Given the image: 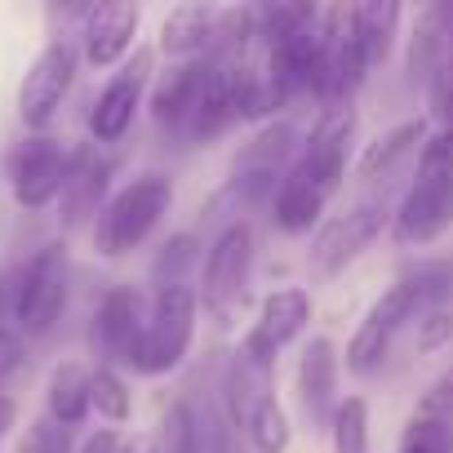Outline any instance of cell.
Here are the masks:
<instances>
[{"instance_id": "1", "label": "cell", "mask_w": 453, "mask_h": 453, "mask_svg": "<svg viewBox=\"0 0 453 453\" xmlns=\"http://www.w3.org/2000/svg\"><path fill=\"white\" fill-rule=\"evenodd\" d=\"M453 232V134L426 138L418 156V173L395 204L391 236L404 250H426Z\"/></svg>"}, {"instance_id": "2", "label": "cell", "mask_w": 453, "mask_h": 453, "mask_svg": "<svg viewBox=\"0 0 453 453\" xmlns=\"http://www.w3.org/2000/svg\"><path fill=\"white\" fill-rule=\"evenodd\" d=\"M173 204V182L169 173H138L129 178L116 196H107L103 213L94 218V250L98 258H129Z\"/></svg>"}, {"instance_id": "3", "label": "cell", "mask_w": 453, "mask_h": 453, "mask_svg": "<svg viewBox=\"0 0 453 453\" xmlns=\"http://www.w3.org/2000/svg\"><path fill=\"white\" fill-rule=\"evenodd\" d=\"M254 254H258V236L254 222H232L213 236L204 263H200V307L222 325L232 329L245 316L250 303V280H254Z\"/></svg>"}, {"instance_id": "4", "label": "cell", "mask_w": 453, "mask_h": 453, "mask_svg": "<svg viewBox=\"0 0 453 453\" xmlns=\"http://www.w3.org/2000/svg\"><path fill=\"white\" fill-rule=\"evenodd\" d=\"M365 76H369V54L356 5H325L316 36V98L325 103V111L351 107V94L365 85Z\"/></svg>"}, {"instance_id": "5", "label": "cell", "mask_w": 453, "mask_h": 453, "mask_svg": "<svg viewBox=\"0 0 453 453\" xmlns=\"http://www.w3.org/2000/svg\"><path fill=\"white\" fill-rule=\"evenodd\" d=\"M391 218H395V209H391L387 191H382V196H369V200H360V204H351L347 213L325 218V222L316 226L311 254H307L311 276H320V280L342 276V272L382 236V226H387Z\"/></svg>"}, {"instance_id": "6", "label": "cell", "mask_w": 453, "mask_h": 453, "mask_svg": "<svg viewBox=\"0 0 453 453\" xmlns=\"http://www.w3.org/2000/svg\"><path fill=\"white\" fill-rule=\"evenodd\" d=\"M196 320H200V298L191 285L156 289L151 307H147V334H142V351H138L134 373L160 378V373L178 369L196 342Z\"/></svg>"}, {"instance_id": "7", "label": "cell", "mask_w": 453, "mask_h": 453, "mask_svg": "<svg viewBox=\"0 0 453 453\" xmlns=\"http://www.w3.org/2000/svg\"><path fill=\"white\" fill-rule=\"evenodd\" d=\"M72 294V263L67 245H45L19 267V294H14V325L27 338L54 334V325L67 311Z\"/></svg>"}, {"instance_id": "8", "label": "cell", "mask_w": 453, "mask_h": 453, "mask_svg": "<svg viewBox=\"0 0 453 453\" xmlns=\"http://www.w3.org/2000/svg\"><path fill=\"white\" fill-rule=\"evenodd\" d=\"M351 142H356V107H334L320 111L316 129L303 138L294 165H289V182L316 191L320 200H329L342 182H347V160H351Z\"/></svg>"}, {"instance_id": "9", "label": "cell", "mask_w": 453, "mask_h": 453, "mask_svg": "<svg viewBox=\"0 0 453 453\" xmlns=\"http://www.w3.org/2000/svg\"><path fill=\"white\" fill-rule=\"evenodd\" d=\"M81 72V45L72 36H54L27 67L23 85H19V120L32 134H45L54 125V116L63 111V98L72 94Z\"/></svg>"}, {"instance_id": "10", "label": "cell", "mask_w": 453, "mask_h": 453, "mask_svg": "<svg viewBox=\"0 0 453 453\" xmlns=\"http://www.w3.org/2000/svg\"><path fill=\"white\" fill-rule=\"evenodd\" d=\"M413 316H422V298H418V289L400 276L382 298H373V307H369L365 320L356 325V334H351V342H347V356H342V360H347V373H356V378L378 373V365L387 360L395 334H400Z\"/></svg>"}, {"instance_id": "11", "label": "cell", "mask_w": 453, "mask_h": 453, "mask_svg": "<svg viewBox=\"0 0 453 453\" xmlns=\"http://www.w3.org/2000/svg\"><path fill=\"white\" fill-rule=\"evenodd\" d=\"M147 334V303L134 289H107L89 320V356L103 369H134Z\"/></svg>"}, {"instance_id": "12", "label": "cell", "mask_w": 453, "mask_h": 453, "mask_svg": "<svg viewBox=\"0 0 453 453\" xmlns=\"http://www.w3.org/2000/svg\"><path fill=\"white\" fill-rule=\"evenodd\" d=\"M67 147L50 134H27L23 142H14V151L5 156V173H10V191L23 209H45L58 200L63 178H67Z\"/></svg>"}, {"instance_id": "13", "label": "cell", "mask_w": 453, "mask_h": 453, "mask_svg": "<svg viewBox=\"0 0 453 453\" xmlns=\"http://www.w3.org/2000/svg\"><path fill=\"white\" fill-rule=\"evenodd\" d=\"M147 81H151V50H134V58H125L120 72L98 89V98L89 107V138L98 147H111L129 134V125L142 107Z\"/></svg>"}, {"instance_id": "14", "label": "cell", "mask_w": 453, "mask_h": 453, "mask_svg": "<svg viewBox=\"0 0 453 453\" xmlns=\"http://www.w3.org/2000/svg\"><path fill=\"white\" fill-rule=\"evenodd\" d=\"M138 27H142V10L138 5H125V0H107V5H85V19L76 27V45H81V58L98 72L107 67H120L138 41Z\"/></svg>"}, {"instance_id": "15", "label": "cell", "mask_w": 453, "mask_h": 453, "mask_svg": "<svg viewBox=\"0 0 453 453\" xmlns=\"http://www.w3.org/2000/svg\"><path fill=\"white\" fill-rule=\"evenodd\" d=\"M111 156L98 147V142H81L72 156H67V178H63V191H58V218L67 232L94 222L107 204V187H111Z\"/></svg>"}, {"instance_id": "16", "label": "cell", "mask_w": 453, "mask_h": 453, "mask_svg": "<svg viewBox=\"0 0 453 453\" xmlns=\"http://www.w3.org/2000/svg\"><path fill=\"white\" fill-rule=\"evenodd\" d=\"M311 325V294L303 285H289V289H276L263 298L258 307V320L250 325V334L241 338V347L267 365H276V351L289 347L294 338H303V329Z\"/></svg>"}, {"instance_id": "17", "label": "cell", "mask_w": 453, "mask_h": 453, "mask_svg": "<svg viewBox=\"0 0 453 453\" xmlns=\"http://www.w3.org/2000/svg\"><path fill=\"white\" fill-rule=\"evenodd\" d=\"M204 89H209V58L173 63L151 85V103H147L151 107V120L160 129H169L173 138H182L187 125H191V116H196V107H200V98H204Z\"/></svg>"}, {"instance_id": "18", "label": "cell", "mask_w": 453, "mask_h": 453, "mask_svg": "<svg viewBox=\"0 0 453 453\" xmlns=\"http://www.w3.org/2000/svg\"><path fill=\"white\" fill-rule=\"evenodd\" d=\"M338 373H342V356L334 347V338H311L303 347L298 360V404L307 413L311 426H329L334 409H338Z\"/></svg>"}, {"instance_id": "19", "label": "cell", "mask_w": 453, "mask_h": 453, "mask_svg": "<svg viewBox=\"0 0 453 453\" xmlns=\"http://www.w3.org/2000/svg\"><path fill=\"white\" fill-rule=\"evenodd\" d=\"M449 45H453V0H435V5L418 10L413 32H409V54H404L409 85L431 89V81L440 76V67L449 58Z\"/></svg>"}, {"instance_id": "20", "label": "cell", "mask_w": 453, "mask_h": 453, "mask_svg": "<svg viewBox=\"0 0 453 453\" xmlns=\"http://www.w3.org/2000/svg\"><path fill=\"white\" fill-rule=\"evenodd\" d=\"M422 147H426V120H422V116H409V120L391 125L387 134H378V138L360 151L356 178H360L365 187H382V191H387V182H391L413 156H422Z\"/></svg>"}, {"instance_id": "21", "label": "cell", "mask_w": 453, "mask_h": 453, "mask_svg": "<svg viewBox=\"0 0 453 453\" xmlns=\"http://www.w3.org/2000/svg\"><path fill=\"white\" fill-rule=\"evenodd\" d=\"M213 27H218V10L213 5H200V0H191V5H173L165 19H160V54L173 58V63H191V58H204L209 41H213Z\"/></svg>"}, {"instance_id": "22", "label": "cell", "mask_w": 453, "mask_h": 453, "mask_svg": "<svg viewBox=\"0 0 453 453\" xmlns=\"http://www.w3.org/2000/svg\"><path fill=\"white\" fill-rule=\"evenodd\" d=\"M298 147H303V138H298V129H294L289 120H267V125L245 142V151H241V160H236V173L285 178L289 165H294V156H298Z\"/></svg>"}, {"instance_id": "23", "label": "cell", "mask_w": 453, "mask_h": 453, "mask_svg": "<svg viewBox=\"0 0 453 453\" xmlns=\"http://www.w3.org/2000/svg\"><path fill=\"white\" fill-rule=\"evenodd\" d=\"M89 378L94 369H85L81 360H58L50 382H45V409H50V422H58L63 431L81 426L89 418Z\"/></svg>"}, {"instance_id": "24", "label": "cell", "mask_w": 453, "mask_h": 453, "mask_svg": "<svg viewBox=\"0 0 453 453\" xmlns=\"http://www.w3.org/2000/svg\"><path fill=\"white\" fill-rule=\"evenodd\" d=\"M325 204H329V200H320L316 191H307V187L280 178V187H276V196H272V222L280 226L285 236H307L311 226L320 222Z\"/></svg>"}, {"instance_id": "25", "label": "cell", "mask_w": 453, "mask_h": 453, "mask_svg": "<svg viewBox=\"0 0 453 453\" xmlns=\"http://www.w3.org/2000/svg\"><path fill=\"white\" fill-rule=\"evenodd\" d=\"M356 19H360V36H365L369 67L387 63L391 50H395V32H400L404 10L395 5V0H369V5H356Z\"/></svg>"}, {"instance_id": "26", "label": "cell", "mask_w": 453, "mask_h": 453, "mask_svg": "<svg viewBox=\"0 0 453 453\" xmlns=\"http://www.w3.org/2000/svg\"><path fill=\"white\" fill-rule=\"evenodd\" d=\"M200 263H204V254H200L196 232H178V236H169L156 250V258H151V285L156 289H178V285H187V276Z\"/></svg>"}, {"instance_id": "27", "label": "cell", "mask_w": 453, "mask_h": 453, "mask_svg": "<svg viewBox=\"0 0 453 453\" xmlns=\"http://www.w3.org/2000/svg\"><path fill=\"white\" fill-rule=\"evenodd\" d=\"M89 404H94V413H98L103 422L125 426V422L134 418V391H129L125 373H120V369H103V365H94V378H89Z\"/></svg>"}, {"instance_id": "28", "label": "cell", "mask_w": 453, "mask_h": 453, "mask_svg": "<svg viewBox=\"0 0 453 453\" xmlns=\"http://www.w3.org/2000/svg\"><path fill=\"white\" fill-rule=\"evenodd\" d=\"M245 435H250V444H254L258 453H285V449H289V440H294V426H289L285 404H280L276 395L258 400V404H254V413L245 418Z\"/></svg>"}, {"instance_id": "29", "label": "cell", "mask_w": 453, "mask_h": 453, "mask_svg": "<svg viewBox=\"0 0 453 453\" xmlns=\"http://www.w3.org/2000/svg\"><path fill=\"white\" fill-rule=\"evenodd\" d=\"M329 440H334V453H369V404L360 395L338 400Z\"/></svg>"}, {"instance_id": "30", "label": "cell", "mask_w": 453, "mask_h": 453, "mask_svg": "<svg viewBox=\"0 0 453 453\" xmlns=\"http://www.w3.org/2000/svg\"><path fill=\"white\" fill-rule=\"evenodd\" d=\"M395 453H453V422L413 413L404 422V431H400Z\"/></svg>"}, {"instance_id": "31", "label": "cell", "mask_w": 453, "mask_h": 453, "mask_svg": "<svg viewBox=\"0 0 453 453\" xmlns=\"http://www.w3.org/2000/svg\"><path fill=\"white\" fill-rule=\"evenodd\" d=\"M449 342H453V311L449 307L422 311L418 316V351H440Z\"/></svg>"}, {"instance_id": "32", "label": "cell", "mask_w": 453, "mask_h": 453, "mask_svg": "<svg viewBox=\"0 0 453 453\" xmlns=\"http://www.w3.org/2000/svg\"><path fill=\"white\" fill-rule=\"evenodd\" d=\"M418 413H422V418H444V422H453V365L422 391Z\"/></svg>"}, {"instance_id": "33", "label": "cell", "mask_w": 453, "mask_h": 453, "mask_svg": "<svg viewBox=\"0 0 453 453\" xmlns=\"http://www.w3.org/2000/svg\"><path fill=\"white\" fill-rule=\"evenodd\" d=\"M431 111H435V120L444 125V134H453V45H449V58H444V67H440V76L431 81Z\"/></svg>"}, {"instance_id": "34", "label": "cell", "mask_w": 453, "mask_h": 453, "mask_svg": "<svg viewBox=\"0 0 453 453\" xmlns=\"http://www.w3.org/2000/svg\"><path fill=\"white\" fill-rule=\"evenodd\" d=\"M19 365H23V338L10 325H0V382H5Z\"/></svg>"}, {"instance_id": "35", "label": "cell", "mask_w": 453, "mask_h": 453, "mask_svg": "<svg viewBox=\"0 0 453 453\" xmlns=\"http://www.w3.org/2000/svg\"><path fill=\"white\" fill-rule=\"evenodd\" d=\"M116 449H120V431L116 426H103V431L85 435V444H81V453H116Z\"/></svg>"}, {"instance_id": "36", "label": "cell", "mask_w": 453, "mask_h": 453, "mask_svg": "<svg viewBox=\"0 0 453 453\" xmlns=\"http://www.w3.org/2000/svg\"><path fill=\"white\" fill-rule=\"evenodd\" d=\"M14 418H19V409H14V400L0 391V440L10 435V426H14Z\"/></svg>"}]
</instances>
